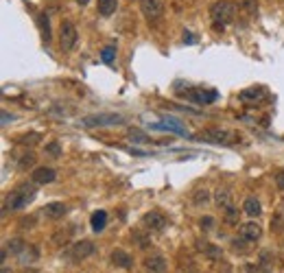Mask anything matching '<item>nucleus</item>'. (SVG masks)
<instances>
[{
    "label": "nucleus",
    "instance_id": "nucleus-22",
    "mask_svg": "<svg viewBox=\"0 0 284 273\" xmlns=\"http://www.w3.org/2000/svg\"><path fill=\"white\" fill-rule=\"evenodd\" d=\"M90 223H92V229L94 232H101V229H105L107 225V212L105 210H96L92 218H90Z\"/></svg>",
    "mask_w": 284,
    "mask_h": 273
},
{
    "label": "nucleus",
    "instance_id": "nucleus-23",
    "mask_svg": "<svg viewBox=\"0 0 284 273\" xmlns=\"http://www.w3.org/2000/svg\"><path fill=\"white\" fill-rule=\"evenodd\" d=\"M18 258H20V262H22V264L35 262V260H38V249H35L33 245H24V249L18 253Z\"/></svg>",
    "mask_w": 284,
    "mask_h": 273
},
{
    "label": "nucleus",
    "instance_id": "nucleus-27",
    "mask_svg": "<svg viewBox=\"0 0 284 273\" xmlns=\"http://www.w3.org/2000/svg\"><path fill=\"white\" fill-rule=\"evenodd\" d=\"M114 57H116V48H103V53H101V59H103V62H105V64H112Z\"/></svg>",
    "mask_w": 284,
    "mask_h": 273
},
{
    "label": "nucleus",
    "instance_id": "nucleus-25",
    "mask_svg": "<svg viewBox=\"0 0 284 273\" xmlns=\"http://www.w3.org/2000/svg\"><path fill=\"white\" fill-rule=\"evenodd\" d=\"M42 138H40V133H24V136L20 138V144H35V142H40Z\"/></svg>",
    "mask_w": 284,
    "mask_h": 273
},
{
    "label": "nucleus",
    "instance_id": "nucleus-17",
    "mask_svg": "<svg viewBox=\"0 0 284 273\" xmlns=\"http://www.w3.org/2000/svg\"><path fill=\"white\" fill-rule=\"evenodd\" d=\"M155 129H168V131H175V133H179V136H184L186 133V127L179 123V120H175V118H164L162 123L158 125H153Z\"/></svg>",
    "mask_w": 284,
    "mask_h": 273
},
{
    "label": "nucleus",
    "instance_id": "nucleus-28",
    "mask_svg": "<svg viewBox=\"0 0 284 273\" xmlns=\"http://www.w3.org/2000/svg\"><path fill=\"white\" fill-rule=\"evenodd\" d=\"M199 225H201V229H205V232H210V229L214 227V218L212 216H201L199 218Z\"/></svg>",
    "mask_w": 284,
    "mask_h": 273
},
{
    "label": "nucleus",
    "instance_id": "nucleus-6",
    "mask_svg": "<svg viewBox=\"0 0 284 273\" xmlns=\"http://www.w3.org/2000/svg\"><path fill=\"white\" fill-rule=\"evenodd\" d=\"M77 29H75V24H72L70 20H64L62 24H59V46H62V51H72L77 44Z\"/></svg>",
    "mask_w": 284,
    "mask_h": 273
},
{
    "label": "nucleus",
    "instance_id": "nucleus-21",
    "mask_svg": "<svg viewBox=\"0 0 284 273\" xmlns=\"http://www.w3.org/2000/svg\"><path fill=\"white\" fill-rule=\"evenodd\" d=\"M238 11H243L247 16H256L258 14V0H234Z\"/></svg>",
    "mask_w": 284,
    "mask_h": 273
},
{
    "label": "nucleus",
    "instance_id": "nucleus-36",
    "mask_svg": "<svg viewBox=\"0 0 284 273\" xmlns=\"http://www.w3.org/2000/svg\"><path fill=\"white\" fill-rule=\"evenodd\" d=\"M88 3H90V0H77V5H81V7H86Z\"/></svg>",
    "mask_w": 284,
    "mask_h": 273
},
{
    "label": "nucleus",
    "instance_id": "nucleus-24",
    "mask_svg": "<svg viewBox=\"0 0 284 273\" xmlns=\"http://www.w3.org/2000/svg\"><path fill=\"white\" fill-rule=\"evenodd\" d=\"M38 24H40V31H42V40L48 44V42H51V22H48V16L40 14L38 16Z\"/></svg>",
    "mask_w": 284,
    "mask_h": 273
},
{
    "label": "nucleus",
    "instance_id": "nucleus-12",
    "mask_svg": "<svg viewBox=\"0 0 284 273\" xmlns=\"http://www.w3.org/2000/svg\"><path fill=\"white\" fill-rule=\"evenodd\" d=\"M144 269L149 273H166V260L160 253H153V256L144 258Z\"/></svg>",
    "mask_w": 284,
    "mask_h": 273
},
{
    "label": "nucleus",
    "instance_id": "nucleus-18",
    "mask_svg": "<svg viewBox=\"0 0 284 273\" xmlns=\"http://www.w3.org/2000/svg\"><path fill=\"white\" fill-rule=\"evenodd\" d=\"M243 210H245V214H249L251 218H256V216H260L262 205H260V201H258L256 197H247L243 201Z\"/></svg>",
    "mask_w": 284,
    "mask_h": 273
},
{
    "label": "nucleus",
    "instance_id": "nucleus-29",
    "mask_svg": "<svg viewBox=\"0 0 284 273\" xmlns=\"http://www.w3.org/2000/svg\"><path fill=\"white\" fill-rule=\"evenodd\" d=\"M33 162H35V155L29 151V153H24L22 155V160H20V168H29V166H33Z\"/></svg>",
    "mask_w": 284,
    "mask_h": 273
},
{
    "label": "nucleus",
    "instance_id": "nucleus-8",
    "mask_svg": "<svg viewBox=\"0 0 284 273\" xmlns=\"http://www.w3.org/2000/svg\"><path fill=\"white\" fill-rule=\"evenodd\" d=\"M166 223H168V218L158 210H151L142 216V225H144V229H149V232H162V229L166 227Z\"/></svg>",
    "mask_w": 284,
    "mask_h": 273
},
{
    "label": "nucleus",
    "instance_id": "nucleus-13",
    "mask_svg": "<svg viewBox=\"0 0 284 273\" xmlns=\"http://www.w3.org/2000/svg\"><path fill=\"white\" fill-rule=\"evenodd\" d=\"M33 181L35 184H51V181H55V177H57V173L53 171L51 166H38L33 171Z\"/></svg>",
    "mask_w": 284,
    "mask_h": 273
},
{
    "label": "nucleus",
    "instance_id": "nucleus-1",
    "mask_svg": "<svg viewBox=\"0 0 284 273\" xmlns=\"http://www.w3.org/2000/svg\"><path fill=\"white\" fill-rule=\"evenodd\" d=\"M38 184L35 181H31V184H20L18 188H14V190L7 195V199H5V210H20L24 208V205H29L35 199V195H38V188H35Z\"/></svg>",
    "mask_w": 284,
    "mask_h": 273
},
{
    "label": "nucleus",
    "instance_id": "nucleus-2",
    "mask_svg": "<svg viewBox=\"0 0 284 273\" xmlns=\"http://www.w3.org/2000/svg\"><path fill=\"white\" fill-rule=\"evenodd\" d=\"M234 16H236V5L232 0H216V3H212V7H210V18H212L214 27L221 29V31H223V27L234 22Z\"/></svg>",
    "mask_w": 284,
    "mask_h": 273
},
{
    "label": "nucleus",
    "instance_id": "nucleus-26",
    "mask_svg": "<svg viewBox=\"0 0 284 273\" xmlns=\"http://www.w3.org/2000/svg\"><path fill=\"white\" fill-rule=\"evenodd\" d=\"M134 240H136L138 247H149V238H147L144 234H140V232H134V234H131V242H134Z\"/></svg>",
    "mask_w": 284,
    "mask_h": 273
},
{
    "label": "nucleus",
    "instance_id": "nucleus-9",
    "mask_svg": "<svg viewBox=\"0 0 284 273\" xmlns=\"http://www.w3.org/2000/svg\"><path fill=\"white\" fill-rule=\"evenodd\" d=\"M199 140L214 142V144H232L234 142V133L223 131V129H203L201 133H199Z\"/></svg>",
    "mask_w": 284,
    "mask_h": 273
},
{
    "label": "nucleus",
    "instance_id": "nucleus-4",
    "mask_svg": "<svg viewBox=\"0 0 284 273\" xmlns=\"http://www.w3.org/2000/svg\"><path fill=\"white\" fill-rule=\"evenodd\" d=\"M94 251H96V247H94L92 240H77L75 245L66 251V258H68L70 262H81V260H86V258L92 256Z\"/></svg>",
    "mask_w": 284,
    "mask_h": 273
},
{
    "label": "nucleus",
    "instance_id": "nucleus-30",
    "mask_svg": "<svg viewBox=\"0 0 284 273\" xmlns=\"http://www.w3.org/2000/svg\"><path fill=\"white\" fill-rule=\"evenodd\" d=\"M46 153L53 155V157H57L59 153H62V147H59V142H48V144H46Z\"/></svg>",
    "mask_w": 284,
    "mask_h": 273
},
{
    "label": "nucleus",
    "instance_id": "nucleus-20",
    "mask_svg": "<svg viewBox=\"0 0 284 273\" xmlns=\"http://www.w3.org/2000/svg\"><path fill=\"white\" fill-rule=\"evenodd\" d=\"M96 9H99V14H101L103 18H110V16L116 14V9H118V0H99Z\"/></svg>",
    "mask_w": 284,
    "mask_h": 273
},
{
    "label": "nucleus",
    "instance_id": "nucleus-11",
    "mask_svg": "<svg viewBox=\"0 0 284 273\" xmlns=\"http://www.w3.org/2000/svg\"><path fill=\"white\" fill-rule=\"evenodd\" d=\"M238 234H240V238L243 240H258L262 236V227H260V223H256V221H249V223H243V225L238 227Z\"/></svg>",
    "mask_w": 284,
    "mask_h": 273
},
{
    "label": "nucleus",
    "instance_id": "nucleus-7",
    "mask_svg": "<svg viewBox=\"0 0 284 273\" xmlns=\"http://www.w3.org/2000/svg\"><path fill=\"white\" fill-rule=\"evenodd\" d=\"M125 118L120 114H96V116H86L83 125L86 127H114V125H123Z\"/></svg>",
    "mask_w": 284,
    "mask_h": 273
},
{
    "label": "nucleus",
    "instance_id": "nucleus-37",
    "mask_svg": "<svg viewBox=\"0 0 284 273\" xmlns=\"http://www.w3.org/2000/svg\"><path fill=\"white\" fill-rule=\"evenodd\" d=\"M24 273H38V271H24Z\"/></svg>",
    "mask_w": 284,
    "mask_h": 273
},
{
    "label": "nucleus",
    "instance_id": "nucleus-15",
    "mask_svg": "<svg viewBox=\"0 0 284 273\" xmlns=\"http://www.w3.org/2000/svg\"><path fill=\"white\" fill-rule=\"evenodd\" d=\"M214 203H216V208H221L223 212H227L229 208H234V205H232V195H229L227 188H219V190L214 192Z\"/></svg>",
    "mask_w": 284,
    "mask_h": 273
},
{
    "label": "nucleus",
    "instance_id": "nucleus-14",
    "mask_svg": "<svg viewBox=\"0 0 284 273\" xmlns=\"http://www.w3.org/2000/svg\"><path fill=\"white\" fill-rule=\"evenodd\" d=\"M110 258H112V264L120 266V269H129V266L134 264V258H131L127 251H123V249H114Z\"/></svg>",
    "mask_w": 284,
    "mask_h": 273
},
{
    "label": "nucleus",
    "instance_id": "nucleus-34",
    "mask_svg": "<svg viewBox=\"0 0 284 273\" xmlns=\"http://www.w3.org/2000/svg\"><path fill=\"white\" fill-rule=\"evenodd\" d=\"M182 40L186 42V44H195V42H197V38H195V35H192L190 31H184V35H182Z\"/></svg>",
    "mask_w": 284,
    "mask_h": 273
},
{
    "label": "nucleus",
    "instance_id": "nucleus-5",
    "mask_svg": "<svg viewBox=\"0 0 284 273\" xmlns=\"http://www.w3.org/2000/svg\"><path fill=\"white\" fill-rule=\"evenodd\" d=\"M140 11L149 24H155L164 16V0H140Z\"/></svg>",
    "mask_w": 284,
    "mask_h": 273
},
{
    "label": "nucleus",
    "instance_id": "nucleus-31",
    "mask_svg": "<svg viewBox=\"0 0 284 273\" xmlns=\"http://www.w3.org/2000/svg\"><path fill=\"white\" fill-rule=\"evenodd\" d=\"M129 138H131V140H136V142H149V138H144V133L140 131V129H131L129 131Z\"/></svg>",
    "mask_w": 284,
    "mask_h": 273
},
{
    "label": "nucleus",
    "instance_id": "nucleus-35",
    "mask_svg": "<svg viewBox=\"0 0 284 273\" xmlns=\"http://www.w3.org/2000/svg\"><path fill=\"white\" fill-rule=\"evenodd\" d=\"M9 120H14V116H11L9 112H3V125H7Z\"/></svg>",
    "mask_w": 284,
    "mask_h": 273
},
{
    "label": "nucleus",
    "instance_id": "nucleus-10",
    "mask_svg": "<svg viewBox=\"0 0 284 273\" xmlns=\"http://www.w3.org/2000/svg\"><path fill=\"white\" fill-rule=\"evenodd\" d=\"M238 99L243 103H247V105H256V103H262L264 99H267V90H264L262 86L247 88V90H243V92L238 94Z\"/></svg>",
    "mask_w": 284,
    "mask_h": 273
},
{
    "label": "nucleus",
    "instance_id": "nucleus-16",
    "mask_svg": "<svg viewBox=\"0 0 284 273\" xmlns=\"http://www.w3.org/2000/svg\"><path fill=\"white\" fill-rule=\"evenodd\" d=\"M68 212V208H66V203L62 201H53V203H48L46 208H44V214L48 218H53V221H57V218H64V214Z\"/></svg>",
    "mask_w": 284,
    "mask_h": 273
},
{
    "label": "nucleus",
    "instance_id": "nucleus-3",
    "mask_svg": "<svg viewBox=\"0 0 284 273\" xmlns=\"http://www.w3.org/2000/svg\"><path fill=\"white\" fill-rule=\"evenodd\" d=\"M184 99H188L197 105H210V103L216 101V92L214 90H203V88H175Z\"/></svg>",
    "mask_w": 284,
    "mask_h": 273
},
{
    "label": "nucleus",
    "instance_id": "nucleus-32",
    "mask_svg": "<svg viewBox=\"0 0 284 273\" xmlns=\"http://www.w3.org/2000/svg\"><path fill=\"white\" fill-rule=\"evenodd\" d=\"M192 201H195V205H203L205 201H208V190H197Z\"/></svg>",
    "mask_w": 284,
    "mask_h": 273
},
{
    "label": "nucleus",
    "instance_id": "nucleus-33",
    "mask_svg": "<svg viewBox=\"0 0 284 273\" xmlns=\"http://www.w3.org/2000/svg\"><path fill=\"white\" fill-rule=\"evenodd\" d=\"M275 184H277L280 190H284V171H277L275 173Z\"/></svg>",
    "mask_w": 284,
    "mask_h": 273
},
{
    "label": "nucleus",
    "instance_id": "nucleus-19",
    "mask_svg": "<svg viewBox=\"0 0 284 273\" xmlns=\"http://www.w3.org/2000/svg\"><path fill=\"white\" fill-rule=\"evenodd\" d=\"M197 249L201 251V253H205V256H208V258H212V260H219V258H223V253H221L219 247L210 245V242H205V240H197Z\"/></svg>",
    "mask_w": 284,
    "mask_h": 273
}]
</instances>
